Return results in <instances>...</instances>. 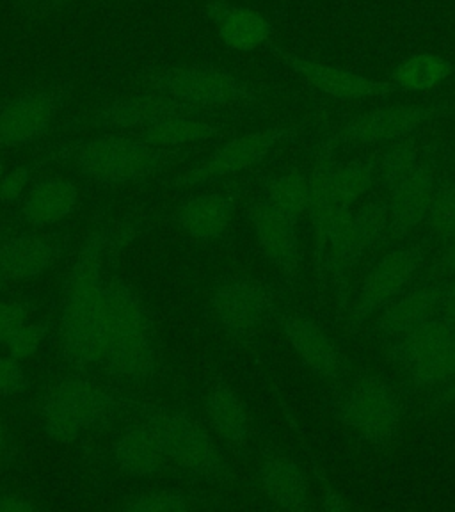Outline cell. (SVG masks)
<instances>
[{
    "mask_svg": "<svg viewBox=\"0 0 455 512\" xmlns=\"http://www.w3.org/2000/svg\"><path fill=\"white\" fill-rule=\"evenodd\" d=\"M22 2H24L25 8L34 9V8H38V6H40V4H41V2H43V0H22Z\"/></svg>",
    "mask_w": 455,
    "mask_h": 512,
    "instance_id": "45",
    "label": "cell"
},
{
    "mask_svg": "<svg viewBox=\"0 0 455 512\" xmlns=\"http://www.w3.org/2000/svg\"><path fill=\"white\" fill-rule=\"evenodd\" d=\"M445 304L443 281H422L400 294L381 310L377 329L390 340H399L429 320L440 317Z\"/></svg>",
    "mask_w": 455,
    "mask_h": 512,
    "instance_id": "19",
    "label": "cell"
},
{
    "mask_svg": "<svg viewBox=\"0 0 455 512\" xmlns=\"http://www.w3.org/2000/svg\"><path fill=\"white\" fill-rule=\"evenodd\" d=\"M322 507L326 509V511H345L349 504L345 502V498L342 495H338L336 491L333 489H328L326 491V496H324V502H322Z\"/></svg>",
    "mask_w": 455,
    "mask_h": 512,
    "instance_id": "43",
    "label": "cell"
},
{
    "mask_svg": "<svg viewBox=\"0 0 455 512\" xmlns=\"http://www.w3.org/2000/svg\"><path fill=\"white\" fill-rule=\"evenodd\" d=\"M31 182V168L29 166H16L9 169L2 176L0 182V203L2 205H15L16 201L22 200L25 191Z\"/></svg>",
    "mask_w": 455,
    "mask_h": 512,
    "instance_id": "38",
    "label": "cell"
},
{
    "mask_svg": "<svg viewBox=\"0 0 455 512\" xmlns=\"http://www.w3.org/2000/svg\"><path fill=\"white\" fill-rule=\"evenodd\" d=\"M66 95L59 88H36L0 105V150H18L40 141L54 125Z\"/></svg>",
    "mask_w": 455,
    "mask_h": 512,
    "instance_id": "14",
    "label": "cell"
},
{
    "mask_svg": "<svg viewBox=\"0 0 455 512\" xmlns=\"http://www.w3.org/2000/svg\"><path fill=\"white\" fill-rule=\"evenodd\" d=\"M244 192V187H235L192 196L178 205L173 219L191 239L201 242L223 239L232 228Z\"/></svg>",
    "mask_w": 455,
    "mask_h": 512,
    "instance_id": "17",
    "label": "cell"
},
{
    "mask_svg": "<svg viewBox=\"0 0 455 512\" xmlns=\"http://www.w3.org/2000/svg\"><path fill=\"white\" fill-rule=\"evenodd\" d=\"M443 288H445V304H443V312H441V315H443L452 326H455V278L443 281Z\"/></svg>",
    "mask_w": 455,
    "mask_h": 512,
    "instance_id": "41",
    "label": "cell"
},
{
    "mask_svg": "<svg viewBox=\"0 0 455 512\" xmlns=\"http://www.w3.org/2000/svg\"><path fill=\"white\" fill-rule=\"evenodd\" d=\"M301 128L297 125L260 128L233 137L232 141L219 146L208 159L175 176L169 187H192V185L212 184L228 176L255 168L264 162L278 146L296 139Z\"/></svg>",
    "mask_w": 455,
    "mask_h": 512,
    "instance_id": "9",
    "label": "cell"
},
{
    "mask_svg": "<svg viewBox=\"0 0 455 512\" xmlns=\"http://www.w3.org/2000/svg\"><path fill=\"white\" fill-rule=\"evenodd\" d=\"M208 422L230 447L244 448L251 438L248 409L232 386L221 379L207 384L203 395Z\"/></svg>",
    "mask_w": 455,
    "mask_h": 512,
    "instance_id": "22",
    "label": "cell"
},
{
    "mask_svg": "<svg viewBox=\"0 0 455 512\" xmlns=\"http://www.w3.org/2000/svg\"><path fill=\"white\" fill-rule=\"evenodd\" d=\"M114 463L120 472L132 479H146L162 472L169 459L160 448L148 425L137 424L128 429L112 448Z\"/></svg>",
    "mask_w": 455,
    "mask_h": 512,
    "instance_id": "26",
    "label": "cell"
},
{
    "mask_svg": "<svg viewBox=\"0 0 455 512\" xmlns=\"http://www.w3.org/2000/svg\"><path fill=\"white\" fill-rule=\"evenodd\" d=\"M262 198L271 203L272 207L278 208L281 214L299 223L306 216L310 201L308 173H285L274 176L265 184Z\"/></svg>",
    "mask_w": 455,
    "mask_h": 512,
    "instance_id": "31",
    "label": "cell"
},
{
    "mask_svg": "<svg viewBox=\"0 0 455 512\" xmlns=\"http://www.w3.org/2000/svg\"><path fill=\"white\" fill-rule=\"evenodd\" d=\"M207 16L216 25L219 40L237 52H253L271 45V22L258 11L237 6L228 0H208Z\"/></svg>",
    "mask_w": 455,
    "mask_h": 512,
    "instance_id": "20",
    "label": "cell"
},
{
    "mask_svg": "<svg viewBox=\"0 0 455 512\" xmlns=\"http://www.w3.org/2000/svg\"><path fill=\"white\" fill-rule=\"evenodd\" d=\"M223 132V125L205 118V112H175L153 121L152 125L141 128L132 136L141 137L148 143L176 150L185 144H196L208 141Z\"/></svg>",
    "mask_w": 455,
    "mask_h": 512,
    "instance_id": "24",
    "label": "cell"
},
{
    "mask_svg": "<svg viewBox=\"0 0 455 512\" xmlns=\"http://www.w3.org/2000/svg\"><path fill=\"white\" fill-rule=\"evenodd\" d=\"M335 415L374 447H386L400 425L399 393L383 377H361L342 397Z\"/></svg>",
    "mask_w": 455,
    "mask_h": 512,
    "instance_id": "10",
    "label": "cell"
},
{
    "mask_svg": "<svg viewBox=\"0 0 455 512\" xmlns=\"http://www.w3.org/2000/svg\"><path fill=\"white\" fill-rule=\"evenodd\" d=\"M455 73V64L447 57L431 52H422L404 59L393 70L392 82L397 91L406 93H422L429 89L438 88L445 80Z\"/></svg>",
    "mask_w": 455,
    "mask_h": 512,
    "instance_id": "29",
    "label": "cell"
},
{
    "mask_svg": "<svg viewBox=\"0 0 455 512\" xmlns=\"http://www.w3.org/2000/svg\"><path fill=\"white\" fill-rule=\"evenodd\" d=\"M96 367L120 383H152L157 374L150 313L125 281L112 276L105 280Z\"/></svg>",
    "mask_w": 455,
    "mask_h": 512,
    "instance_id": "2",
    "label": "cell"
},
{
    "mask_svg": "<svg viewBox=\"0 0 455 512\" xmlns=\"http://www.w3.org/2000/svg\"><path fill=\"white\" fill-rule=\"evenodd\" d=\"M136 237L132 224L100 228L89 235L64 280L59 315V349L68 365L86 372L96 367L98 333L104 312L105 253Z\"/></svg>",
    "mask_w": 455,
    "mask_h": 512,
    "instance_id": "1",
    "label": "cell"
},
{
    "mask_svg": "<svg viewBox=\"0 0 455 512\" xmlns=\"http://www.w3.org/2000/svg\"><path fill=\"white\" fill-rule=\"evenodd\" d=\"M11 441H9V434L6 431L4 424L0 422V464L6 463L11 459Z\"/></svg>",
    "mask_w": 455,
    "mask_h": 512,
    "instance_id": "44",
    "label": "cell"
},
{
    "mask_svg": "<svg viewBox=\"0 0 455 512\" xmlns=\"http://www.w3.org/2000/svg\"><path fill=\"white\" fill-rule=\"evenodd\" d=\"M276 306L271 290L248 274H223L212 290V310L224 331L233 338L256 335Z\"/></svg>",
    "mask_w": 455,
    "mask_h": 512,
    "instance_id": "11",
    "label": "cell"
},
{
    "mask_svg": "<svg viewBox=\"0 0 455 512\" xmlns=\"http://www.w3.org/2000/svg\"><path fill=\"white\" fill-rule=\"evenodd\" d=\"M383 153H368L349 162H333L331 166V192L336 207L352 208L363 198L377 176H381Z\"/></svg>",
    "mask_w": 455,
    "mask_h": 512,
    "instance_id": "28",
    "label": "cell"
},
{
    "mask_svg": "<svg viewBox=\"0 0 455 512\" xmlns=\"http://www.w3.org/2000/svg\"><path fill=\"white\" fill-rule=\"evenodd\" d=\"M272 319L278 322L290 347L306 367L324 379L338 381L344 376V358L331 336L304 313L272 308Z\"/></svg>",
    "mask_w": 455,
    "mask_h": 512,
    "instance_id": "15",
    "label": "cell"
},
{
    "mask_svg": "<svg viewBox=\"0 0 455 512\" xmlns=\"http://www.w3.org/2000/svg\"><path fill=\"white\" fill-rule=\"evenodd\" d=\"M388 228L390 210L386 196L372 198L356 212L352 210V242L360 262L368 249L374 248L379 242H386Z\"/></svg>",
    "mask_w": 455,
    "mask_h": 512,
    "instance_id": "30",
    "label": "cell"
},
{
    "mask_svg": "<svg viewBox=\"0 0 455 512\" xmlns=\"http://www.w3.org/2000/svg\"><path fill=\"white\" fill-rule=\"evenodd\" d=\"M40 511V505L22 495H0V512Z\"/></svg>",
    "mask_w": 455,
    "mask_h": 512,
    "instance_id": "40",
    "label": "cell"
},
{
    "mask_svg": "<svg viewBox=\"0 0 455 512\" xmlns=\"http://www.w3.org/2000/svg\"><path fill=\"white\" fill-rule=\"evenodd\" d=\"M452 278H455V237L445 242V248L427 267L422 281L438 283V281L452 280Z\"/></svg>",
    "mask_w": 455,
    "mask_h": 512,
    "instance_id": "39",
    "label": "cell"
},
{
    "mask_svg": "<svg viewBox=\"0 0 455 512\" xmlns=\"http://www.w3.org/2000/svg\"><path fill=\"white\" fill-rule=\"evenodd\" d=\"M248 217L265 258L283 274L288 283L296 285L301 271V244L297 233L299 223L281 214L264 198L251 205Z\"/></svg>",
    "mask_w": 455,
    "mask_h": 512,
    "instance_id": "16",
    "label": "cell"
},
{
    "mask_svg": "<svg viewBox=\"0 0 455 512\" xmlns=\"http://www.w3.org/2000/svg\"><path fill=\"white\" fill-rule=\"evenodd\" d=\"M31 317L29 304L18 299L0 301V345L6 344L16 329Z\"/></svg>",
    "mask_w": 455,
    "mask_h": 512,
    "instance_id": "37",
    "label": "cell"
},
{
    "mask_svg": "<svg viewBox=\"0 0 455 512\" xmlns=\"http://www.w3.org/2000/svg\"><path fill=\"white\" fill-rule=\"evenodd\" d=\"M381 178L390 210L386 242H397L425 223L440 176L427 150L408 141L383 153Z\"/></svg>",
    "mask_w": 455,
    "mask_h": 512,
    "instance_id": "3",
    "label": "cell"
},
{
    "mask_svg": "<svg viewBox=\"0 0 455 512\" xmlns=\"http://www.w3.org/2000/svg\"><path fill=\"white\" fill-rule=\"evenodd\" d=\"M141 422L150 427L169 461L212 484L223 477L219 448L187 413L144 406Z\"/></svg>",
    "mask_w": 455,
    "mask_h": 512,
    "instance_id": "8",
    "label": "cell"
},
{
    "mask_svg": "<svg viewBox=\"0 0 455 512\" xmlns=\"http://www.w3.org/2000/svg\"><path fill=\"white\" fill-rule=\"evenodd\" d=\"M448 104L386 105L347 121L333 136L320 144L319 150L333 153L340 148H365L402 143L431 121L447 116Z\"/></svg>",
    "mask_w": 455,
    "mask_h": 512,
    "instance_id": "7",
    "label": "cell"
},
{
    "mask_svg": "<svg viewBox=\"0 0 455 512\" xmlns=\"http://www.w3.org/2000/svg\"><path fill=\"white\" fill-rule=\"evenodd\" d=\"M260 484L267 500L283 511L299 512L308 504V480L301 466L287 456L265 457Z\"/></svg>",
    "mask_w": 455,
    "mask_h": 512,
    "instance_id": "25",
    "label": "cell"
},
{
    "mask_svg": "<svg viewBox=\"0 0 455 512\" xmlns=\"http://www.w3.org/2000/svg\"><path fill=\"white\" fill-rule=\"evenodd\" d=\"M29 379L25 376L20 360L13 356L0 358V397H16L29 390Z\"/></svg>",
    "mask_w": 455,
    "mask_h": 512,
    "instance_id": "36",
    "label": "cell"
},
{
    "mask_svg": "<svg viewBox=\"0 0 455 512\" xmlns=\"http://www.w3.org/2000/svg\"><path fill=\"white\" fill-rule=\"evenodd\" d=\"M63 253L57 240L15 235L0 244V283L32 280L47 272Z\"/></svg>",
    "mask_w": 455,
    "mask_h": 512,
    "instance_id": "21",
    "label": "cell"
},
{
    "mask_svg": "<svg viewBox=\"0 0 455 512\" xmlns=\"http://www.w3.org/2000/svg\"><path fill=\"white\" fill-rule=\"evenodd\" d=\"M6 173V166H4V162H0V182H2V176Z\"/></svg>",
    "mask_w": 455,
    "mask_h": 512,
    "instance_id": "46",
    "label": "cell"
},
{
    "mask_svg": "<svg viewBox=\"0 0 455 512\" xmlns=\"http://www.w3.org/2000/svg\"><path fill=\"white\" fill-rule=\"evenodd\" d=\"M143 84L146 91L159 93L201 112L258 102L255 89L246 80L214 64L152 68L144 73Z\"/></svg>",
    "mask_w": 455,
    "mask_h": 512,
    "instance_id": "5",
    "label": "cell"
},
{
    "mask_svg": "<svg viewBox=\"0 0 455 512\" xmlns=\"http://www.w3.org/2000/svg\"><path fill=\"white\" fill-rule=\"evenodd\" d=\"M48 333L47 322H31L27 320L20 328L11 335L8 345L9 356L16 360H27L32 354H36L41 344L45 342Z\"/></svg>",
    "mask_w": 455,
    "mask_h": 512,
    "instance_id": "35",
    "label": "cell"
},
{
    "mask_svg": "<svg viewBox=\"0 0 455 512\" xmlns=\"http://www.w3.org/2000/svg\"><path fill=\"white\" fill-rule=\"evenodd\" d=\"M455 402V381L447 384V386H443L440 390H436V395H434V406L436 408H445V406H450V404H454Z\"/></svg>",
    "mask_w": 455,
    "mask_h": 512,
    "instance_id": "42",
    "label": "cell"
},
{
    "mask_svg": "<svg viewBox=\"0 0 455 512\" xmlns=\"http://www.w3.org/2000/svg\"><path fill=\"white\" fill-rule=\"evenodd\" d=\"M79 203V187L72 180L50 176L32 185L25 194L22 217L31 226H52L72 216Z\"/></svg>",
    "mask_w": 455,
    "mask_h": 512,
    "instance_id": "23",
    "label": "cell"
},
{
    "mask_svg": "<svg viewBox=\"0 0 455 512\" xmlns=\"http://www.w3.org/2000/svg\"><path fill=\"white\" fill-rule=\"evenodd\" d=\"M269 50L272 56L281 64H285L290 72L304 80L308 86L340 102L384 98L397 93L390 80L370 79L361 73L352 72L349 68L297 56L294 52H288L285 48L276 47L272 43Z\"/></svg>",
    "mask_w": 455,
    "mask_h": 512,
    "instance_id": "13",
    "label": "cell"
},
{
    "mask_svg": "<svg viewBox=\"0 0 455 512\" xmlns=\"http://www.w3.org/2000/svg\"><path fill=\"white\" fill-rule=\"evenodd\" d=\"M176 150L160 148L141 137L105 132L79 144L73 162L82 175L104 187L136 184L168 168Z\"/></svg>",
    "mask_w": 455,
    "mask_h": 512,
    "instance_id": "4",
    "label": "cell"
},
{
    "mask_svg": "<svg viewBox=\"0 0 455 512\" xmlns=\"http://www.w3.org/2000/svg\"><path fill=\"white\" fill-rule=\"evenodd\" d=\"M454 335L455 326L440 315L399 340H393L388 356L408 374H413L427 365Z\"/></svg>",
    "mask_w": 455,
    "mask_h": 512,
    "instance_id": "27",
    "label": "cell"
},
{
    "mask_svg": "<svg viewBox=\"0 0 455 512\" xmlns=\"http://www.w3.org/2000/svg\"><path fill=\"white\" fill-rule=\"evenodd\" d=\"M425 256L427 249L422 244L392 249L386 253L363 280L360 294L352 306V324H365L370 317L392 303L393 299L415 285L418 274L424 269Z\"/></svg>",
    "mask_w": 455,
    "mask_h": 512,
    "instance_id": "12",
    "label": "cell"
},
{
    "mask_svg": "<svg viewBox=\"0 0 455 512\" xmlns=\"http://www.w3.org/2000/svg\"><path fill=\"white\" fill-rule=\"evenodd\" d=\"M455 381V335L427 365L409 374L411 392L440 390Z\"/></svg>",
    "mask_w": 455,
    "mask_h": 512,
    "instance_id": "33",
    "label": "cell"
},
{
    "mask_svg": "<svg viewBox=\"0 0 455 512\" xmlns=\"http://www.w3.org/2000/svg\"><path fill=\"white\" fill-rule=\"evenodd\" d=\"M189 507V498L175 489L146 491L123 504V509L130 512H184Z\"/></svg>",
    "mask_w": 455,
    "mask_h": 512,
    "instance_id": "34",
    "label": "cell"
},
{
    "mask_svg": "<svg viewBox=\"0 0 455 512\" xmlns=\"http://www.w3.org/2000/svg\"><path fill=\"white\" fill-rule=\"evenodd\" d=\"M452 176H454V178H455V159H454V175H452Z\"/></svg>",
    "mask_w": 455,
    "mask_h": 512,
    "instance_id": "47",
    "label": "cell"
},
{
    "mask_svg": "<svg viewBox=\"0 0 455 512\" xmlns=\"http://www.w3.org/2000/svg\"><path fill=\"white\" fill-rule=\"evenodd\" d=\"M425 226L432 239L448 242L455 237V178L440 176Z\"/></svg>",
    "mask_w": 455,
    "mask_h": 512,
    "instance_id": "32",
    "label": "cell"
},
{
    "mask_svg": "<svg viewBox=\"0 0 455 512\" xmlns=\"http://www.w3.org/2000/svg\"><path fill=\"white\" fill-rule=\"evenodd\" d=\"M125 408L121 400L82 377H68L48 393L41 409L48 440L70 445L84 432L111 422Z\"/></svg>",
    "mask_w": 455,
    "mask_h": 512,
    "instance_id": "6",
    "label": "cell"
},
{
    "mask_svg": "<svg viewBox=\"0 0 455 512\" xmlns=\"http://www.w3.org/2000/svg\"><path fill=\"white\" fill-rule=\"evenodd\" d=\"M184 111H198L189 105L180 104L171 98L146 91L134 95L120 96L91 114L89 123L105 132L136 134L141 128L152 125L169 114ZM201 112V111H198Z\"/></svg>",
    "mask_w": 455,
    "mask_h": 512,
    "instance_id": "18",
    "label": "cell"
}]
</instances>
